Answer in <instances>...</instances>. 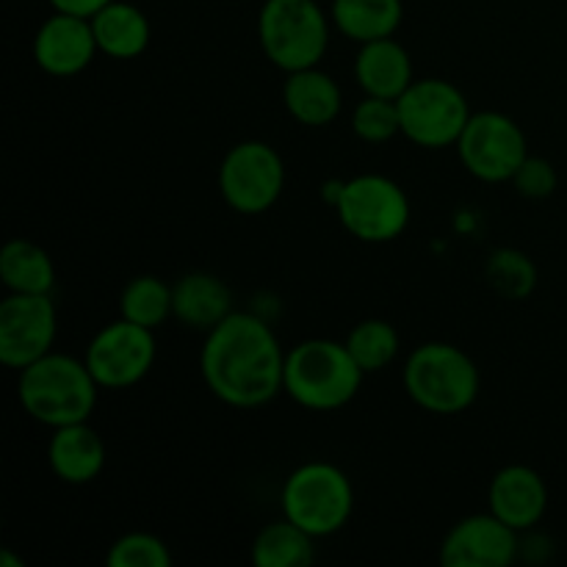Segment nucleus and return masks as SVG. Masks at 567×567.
<instances>
[{
	"label": "nucleus",
	"mask_w": 567,
	"mask_h": 567,
	"mask_svg": "<svg viewBox=\"0 0 567 567\" xmlns=\"http://www.w3.org/2000/svg\"><path fill=\"white\" fill-rule=\"evenodd\" d=\"M280 507L288 520L302 526L316 540L330 537L341 532L354 513L352 480L327 460H310L288 474Z\"/></svg>",
	"instance_id": "6"
},
{
	"label": "nucleus",
	"mask_w": 567,
	"mask_h": 567,
	"mask_svg": "<svg viewBox=\"0 0 567 567\" xmlns=\"http://www.w3.org/2000/svg\"><path fill=\"white\" fill-rule=\"evenodd\" d=\"M330 33L332 17L316 0H266L258 11L260 50L286 75L319 66Z\"/></svg>",
	"instance_id": "5"
},
{
	"label": "nucleus",
	"mask_w": 567,
	"mask_h": 567,
	"mask_svg": "<svg viewBox=\"0 0 567 567\" xmlns=\"http://www.w3.org/2000/svg\"><path fill=\"white\" fill-rule=\"evenodd\" d=\"M316 559V537L302 526L288 520H271L255 535L252 563L255 567H305Z\"/></svg>",
	"instance_id": "23"
},
{
	"label": "nucleus",
	"mask_w": 567,
	"mask_h": 567,
	"mask_svg": "<svg viewBox=\"0 0 567 567\" xmlns=\"http://www.w3.org/2000/svg\"><path fill=\"white\" fill-rule=\"evenodd\" d=\"M557 169L548 158H540V155H526V161L520 164V169L515 172L513 186L518 188L520 197L526 199H548L554 192H557Z\"/></svg>",
	"instance_id": "29"
},
{
	"label": "nucleus",
	"mask_w": 567,
	"mask_h": 567,
	"mask_svg": "<svg viewBox=\"0 0 567 567\" xmlns=\"http://www.w3.org/2000/svg\"><path fill=\"white\" fill-rule=\"evenodd\" d=\"M233 313V291L210 271H188L172 286V316L188 330H214Z\"/></svg>",
	"instance_id": "18"
},
{
	"label": "nucleus",
	"mask_w": 567,
	"mask_h": 567,
	"mask_svg": "<svg viewBox=\"0 0 567 567\" xmlns=\"http://www.w3.org/2000/svg\"><path fill=\"white\" fill-rule=\"evenodd\" d=\"M53 6V11H64V14H75V17H86L92 20L103 6H109L111 0H48Z\"/></svg>",
	"instance_id": "30"
},
{
	"label": "nucleus",
	"mask_w": 567,
	"mask_h": 567,
	"mask_svg": "<svg viewBox=\"0 0 567 567\" xmlns=\"http://www.w3.org/2000/svg\"><path fill=\"white\" fill-rule=\"evenodd\" d=\"M97 53L100 48L92 31V20L86 17L53 11L33 37V61L39 70L53 78L81 75Z\"/></svg>",
	"instance_id": "14"
},
{
	"label": "nucleus",
	"mask_w": 567,
	"mask_h": 567,
	"mask_svg": "<svg viewBox=\"0 0 567 567\" xmlns=\"http://www.w3.org/2000/svg\"><path fill=\"white\" fill-rule=\"evenodd\" d=\"M59 313L50 293H6L0 302V363L22 371L53 352Z\"/></svg>",
	"instance_id": "12"
},
{
	"label": "nucleus",
	"mask_w": 567,
	"mask_h": 567,
	"mask_svg": "<svg viewBox=\"0 0 567 567\" xmlns=\"http://www.w3.org/2000/svg\"><path fill=\"white\" fill-rule=\"evenodd\" d=\"M100 385L89 371L86 360L50 352L20 371L17 399L22 410L39 424L59 426L89 421L97 404Z\"/></svg>",
	"instance_id": "3"
},
{
	"label": "nucleus",
	"mask_w": 567,
	"mask_h": 567,
	"mask_svg": "<svg viewBox=\"0 0 567 567\" xmlns=\"http://www.w3.org/2000/svg\"><path fill=\"white\" fill-rule=\"evenodd\" d=\"M48 463L64 485H89L105 468V443L89 421L53 430L48 443Z\"/></svg>",
	"instance_id": "16"
},
{
	"label": "nucleus",
	"mask_w": 567,
	"mask_h": 567,
	"mask_svg": "<svg viewBox=\"0 0 567 567\" xmlns=\"http://www.w3.org/2000/svg\"><path fill=\"white\" fill-rule=\"evenodd\" d=\"M347 349L352 352V358L358 360L360 369L365 374H374V371L388 369L393 360L399 358V347H402V338L399 330L385 319H365L360 324H354L347 336Z\"/></svg>",
	"instance_id": "25"
},
{
	"label": "nucleus",
	"mask_w": 567,
	"mask_h": 567,
	"mask_svg": "<svg viewBox=\"0 0 567 567\" xmlns=\"http://www.w3.org/2000/svg\"><path fill=\"white\" fill-rule=\"evenodd\" d=\"M92 31L100 53L116 61H131L147 50L153 28L147 14L127 0H111L92 17Z\"/></svg>",
	"instance_id": "20"
},
{
	"label": "nucleus",
	"mask_w": 567,
	"mask_h": 567,
	"mask_svg": "<svg viewBox=\"0 0 567 567\" xmlns=\"http://www.w3.org/2000/svg\"><path fill=\"white\" fill-rule=\"evenodd\" d=\"M109 567H169L172 554L161 537L150 532H127L120 540L111 543L105 554Z\"/></svg>",
	"instance_id": "28"
},
{
	"label": "nucleus",
	"mask_w": 567,
	"mask_h": 567,
	"mask_svg": "<svg viewBox=\"0 0 567 567\" xmlns=\"http://www.w3.org/2000/svg\"><path fill=\"white\" fill-rule=\"evenodd\" d=\"M404 391L432 415H460L480 396V369L463 349L430 341L408 354L402 369Z\"/></svg>",
	"instance_id": "4"
},
{
	"label": "nucleus",
	"mask_w": 567,
	"mask_h": 567,
	"mask_svg": "<svg viewBox=\"0 0 567 567\" xmlns=\"http://www.w3.org/2000/svg\"><path fill=\"white\" fill-rule=\"evenodd\" d=\"M518 557L520 532L491 509L457 520L441 543V565L446 567H507Z\"/></svg>",
	"instance_id": "13"
},
{
	"label": "nucleus",
	"mask_w": 567,
	"mask_h": 567,
	"mask_svg": "<svg viewBox=\"0 0 567 567\" xmlns=\"http://www.w3.org/2000/svg\"><path fill=\"white\" fill-rule=\"evenodd\" d=\"M286 111L305 127H327L338 120L343 109V92L336 78L319 66L288 72L282 86Z\"/></svg>",
	"instance_id": "19"
},
{
	"label": "nucleus",
	"mask_w": 567,
	"mask_h": 567,
	"mask_svg": "<svg viewBox=\"0 0 567 567\" xmlns=\"http://www.w3.org/2000/svg\"><path fill=\"white\" fill-rule=\"evenodd\" d=\"M352 133L365 144H385L402 133L399 103L391 97L365 94L352 111Z\"/></svg>",
	"instance_id": "27"
},
{
	"label": "nucleus",
	"mask_w": 567,
	"mask_h": 567,
	"mask_svg": "<svg viewBox=\"0 0 567 567\" xmlns=\"http://www.w3.org/2000/svg\"><path fill=\"white\" fill-rule=\"evenodd\" d=\"M487 509L515 532L535 529L548 509V487L529 465H507L487 487Z\"/></svg>",
	"instance_id": "15"
},
{
	"label": "nucleus",
	"mask_w": 567,
	"mask_h": 567,
	"mask_svg": "<svg viewBox=\"0 0 567 567\" xmlns=\"http://www.w3.org/2000/svg\"><path fill=\"white\" fill-rule=\"evenodd\" d=\"M155 358H158L155 330L133 324L122 316L94 332L83 352L89 371L105 391H125L138 385L153 371Z\"/></svg>",
	"instance_id": "11"
},
{
	"label": "nucleus",
	"mask_w": 567,
	"mask_h": 567,
	"mask_svg": "<svg viewBox=\"0 0 567 567\" xmlns=\"http://www.w3.org/2000/svg\"><path fill=\"white\" fill-rule=\"evenodd\" d=\"M336 210L343 230L363 244L396 241L410 225V199L404 188L377 172L343 181Z\"/></svg>",
	"instance_id": "7"
},
{
	"label": "nucleus",
	"mask_w": 567,
	"mask_h": 567,
	"mask_svg": "<svg viewBox=\"0 0 567 567\" xmlns=\"http://www.w3.org/2000/svg\"><path fill=\"white\" fill-rule=\"evenodd\" d=\"M332 28L349 42H374L396 37L404 20L402 0H332Z\"/></svg>",
	"instance_id": "21"
},
{
	"label": "nucleus",
	"mask_w": 567,
	"mask_h": 567,
	"mask_svg": "<svg viewBox=\"0 0 567 567\" xmlns=\"http://www.w3.org/2000/svg\"><path fill=\"white\" fill-rule=\"evenodd\" d=\"M485 275L487 282L493 286V291H498L507 299H526L537 286L535 264H532L529 255H524L520 249H496V252L487 258Z\"/></svg>",
	"instance_id": "26"
},
{
	"label": "nucleus",
	"mask_w": 567,
	"mask_h": 567,
	"mask_svg": "<svg viewBox=\"0 0 567 567\" xmlns=\"http://www.w3.org/2000/svg\"><path fill=\"white\" fill-rule=\"evenodd\" d=\"M0 280L9 293H50L55 266L48 249L25 238H11L0 249Z\"/></svg>",
	"instance_id": "22"
},
{
	"label": "nucleus",
	"mask_w": 567,
	"mask_h": 567,
	"mask_svg": "<svg viewBox=\"0 0 567 567\" xmlns=\"http://www.w3.org/2000/svg\"><path fill=\"white\" fill-rule=\"evenodd\" d=\"M365 371L343 341L308 338L286 352L282 393L313 413L341 410L358 396Z\"/></svg>",
	"instance_id": "2"
},
{
	"label": "nucleus",
	"mask_w": 567,
	"mask_h": 567,
	"mask_svg": "<svg viewBox=\"0 0 567 567\" xmlns=\"http://www.w3.org/2000/svg\"><path fill=\"white\" fill-rule=\"evenodd\" d=\"M122 319L158 330L172 319V286L155 275H138L122 288L120 297Z\"/></svg>",
	"instance_id": "24"
},
{
	"label": "nucleus",
	"mask_w": 567,
	"mask_h": 567,
	"mask_svg": "<svg viewBox=\"0 0 567 567\" xmlns=\"http://www.w3.org/2000/svg\"><path fill=\"white\" fill-rule=\"evenodd\" d=\"M199 371L219 402L238 410L264 408L282 393L286 349L269 321L233 310L205 332Z\"/></svg>",
	"instance_id": "1"
},
{
	"label": "nucleus",
	"mask_w": 567,
	"mask_h": 567,
	"mask_svg": "<svg viewBox=\"0 0 567 567\" xmlns=\"http://www.w3.org/2000/svg\"><path fill=\"white\" fill-rule=\"evenodd\" d=\"M354 81L363 94L399 100L415 81L413 59L393 37L365 42L354 55Z\"/></svg>",
	"instance_id": "17"
},
{
	"label": "nucleus",
	"mask_w": 567,
	"mask_h": 567,
	"mask_svg": "<svg viewBox=\"0 0 567 567\" xmlns=\"http://www.w3.org/2000/svg\"><path fill=\"white\" fill-rule=\"evenodd\" d=\"M0 567H25V563H22V559L11 557L9 551H3V554H0Z\"/></svg>",
	"instance_id": "31"
},
{
	"label": "nucleus",
	"mask_w": 567,
	"mask_h": 567,
	"mask_svg": "<svg viewBox=\"0 0 567 567\" xmlns=\"http://www.w3.org/2000/svg\"><path fill=\"white\" fill-rule=\"evenodd\" d=\"M460 164L482 183H513L529 155V142L513 116L502 111L471 114L463 136L454 144Z\"/></svg>",
	"instance_id": "10"
},
{
	"label": "nucleus",
	"mask_w": 567,
	"mask_h": 567,
	"mask_svg": "<svg viewBox=\"0 0 567 567\" xmlns=\"http://www.w3.org/2000/svg\"><path fill=\"white\" fill-rule=\"evenodd\" d=\"M286 188V164L271 144L260 138L233 144L219 166L221 199L236 214H266Z\"/></svg>",
	"instance_id": "9"
},
{
	"label": "nucleus",
	"mask_w": 567,
	"mask_h": 567,
	"mask_svg": "<svg viewBox=\"0 0 567 567\" xmlns=\"http://www.w3.org/2000/svg\"><path fill=\"white\" fill-rule=\"evenodd\" d=\"M396 103L402 136L424 150L454 147L474 114L463 89L443 78H415Z\"/></svg>",
	"instance_id": "8"
}]
</instances>
